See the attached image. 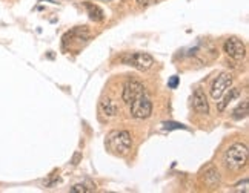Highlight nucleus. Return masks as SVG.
Masks as SVG:
<instances>
[{
    "label": "nucleus",
    "instance_id": "11",
    "mask_svg": "<svg viewBox=\"0 0 249 193\" xmlns=\"http://www.w3.org/2000/svg\"><path fill=\"white\" fill-rule=\"evenodd\" d=\"M86 11H88V16L92 18L94 22H102L103 20V11L97 6V5H92V3H86Z\"/></svg>",
    "mask_w": 249,
    "mask_h": 193
},
{
    "label": "nucleus",
    "instance_id": "8",
    "mask_svg": "<svg viewBox=\"0 0 249 193\" xmlns=\"http://www.w3.org/2000/svg\"><path fill=\"white\" fill-rule=\"evenodd\" d=\"M193 108L197 113L200 115H206L209 112V104H208V98L202 89H196L194 95H193Z\"/></svg>",
    "mask_w": 249,
    "mask_h": 193
},
{
    "label": "nucleus",
    "instance_id": "6",
    "mask_svg": "<svg viewBox=\"0 0 249 193\" xmlns=\"http://www.w3.org/2000/svg\"><path fill=\"white\" fill-rule=\"evenodd\" d=\"M232 84V75L228 74V72H223L220 74L215 81L213 83V88H211V96H213L214 100H220L223 96V94L231 88Z\"/></svg>",
    "mask_w": 249,
    "mask_h": 193
},
{
    "label": "nucleus",
    "instance_id": "2",
    "mask_svg": "<svg viewBox=\"0 0 249 193\" xmlns=\"http://www.w3.org/2000/svg\"><path fill=\"white\" fill-rule=\"evenodd\" d=\"M132 146V140L128 130H120L112 133L108 140V147L116 153V155H124Z\"/></svg>",
    "mask_w": 249,
    "mask_h": 193
},
{
    "label": "nucleus",
    "instance_id": "10",
    "mask_svg": "<svg viewBox=\"0 0 249 193\" xmlns=\"http://www.w3.org/2000/svg\"><path fill=\"white\" fill-rule=\"evenodd\" d=\"M240 96V89H237V88H232V89H229V92L226 94V96L218 103V111L220 112H223L225 109H226V106L231 103L232 100H235V98H238Z\"/></svg>",
    "mask_w": 249,
    "mask_h": 193
},
{
    "label": "nucleus",
    "instance_id": "13",
    "mask_svg": "<svg viewBox=\"0 0 249 193\" xmlns=\"http://www.w3.org/2000/svg\"><path fill=\"white\" fill-rule=\"evenodd\" d=\"M248 113H249V111H248V101H243L232 112V117H234V120H242V118H246L248 117Z\"/></svg>",
    "mask_w": 249,
    "mask_h": 193
},
{
    "label": "nucleus",
    "instance_id": "3",
    "mask_svg": "<svg viewBox=\"0 0 249 193\" xmlns=\"http://www.w3.org/2000/svg\"><path fill=\"white\" fill-rule=\"evenodd\" d=\"M129 106H131V115L136 120H145L151 117L152 104L145 94H140L139 96H136V98L129 103Z\"/></svg>",
    "mask_w": 249,
    "mask_h": 193
},
{
    "label": "nucleus",
    "instance_id": "4",
    "mask_svg": "<svg viewBox=\"0 0 249 193\" xmlns=\"http://www.w3.org/2000/svg\"><path fill=\"white\" fill-rule=\"evenodd\" d=\"M123 62L136 67L139 71H148L149 67L154 64V59L149 55V54H145V52H134V54H129L126 57H123Z\"/></svg>",
    "mask_w": 249,
    "mask_h": 193
},
{
    "label": "nucleus",
    "instance_id": "12",
    "mask_svg": "<svg viewBox=\"0 0 249 193\" xmlns=\"http://www.w3.org/2000/svg\"><path fill=\"white\" fill-rule=\"evenodd\" d=\"M218 181H220V173L214 167H211L208 172H205V182L208 186H215L218 184Z\"/></svg>",
    "mask_w": 249,
    "mask_h": 193
},
{
    "label": "nucleus",
    "instance_id": "9",
    "mask_svg": "<svg viewBox=\"0 0 249 193\" xmlns=\"http://www.w3.org/2000/svg\"><path fill=\"white\" fill-rule=\"evenodd\" d=\"M100 108H102L103 113L107 115V117H116V115L119 113V106H117L116 103H114L111 98H105V100H102Z\"/></svg>",
    "mask_w": 249,
    "mask_h": 193
},
{
    "label": "nucleus",
    "instance_id": "16",
    "mask_svg": "<svg viewBox=\"0 0 249 193\" xmlns=\"http://www.w3.org/2000/svg\"><path fill=\"white\" fill-rule=\"evenodd\" d=\"M137 2L140 3V5H149L152 0H137Z\"/></svg>",
    "mask_w": 249,
    "mask_h": 193
},
{
    "label": "nucleus",
    "instance_id": "14",
    "mask_svg": "<svg viewBox=\"0 0 249 193\" xmlns=\"http://www.w3.org/2000/svg\"><path fill=\"white\" fill-rule=\"evenodd\" d=\"M92 189H88L85 184H75V186H72L71 187V192L72 193H88V192H91Z\"/></svg>",
    "mask_w": 249,
    "mask_h": 193
},
{
    "label": "nucleus",
    "instance_id": "7",
    "mask_svg": "<svg viewBox=\"0 0 249 193\" xmlns=\"http://www.w3.org/2000/svg\"><path fill=\"white\" fill-rule=\"evenodd\" d=\"M140 94H145V88H143V84L139 83V81H136V80H129L126 84H124V88H123L122 98H123L124 103L129 104Z\"/></svg>",
    "mask_w": 249,
    "mask_h": 193
},
{
    "label": "nucleus",
    "instance_id": "1",
    "mask_svg": "<svg viewBox=\"0 0 249 193\" xmlns=\"http://www.w3.org/2000/svg\"><path fill=\"white\" fill-rule=\"evenodd\" d=\"M248 157H249V152H248V147L245 146V144L235 143L225 152L223 160H225L226 167L232 169V170H238V169L246 166Z\"/></svg>",
    "mask_w": 249,
    "mask_h": 193
},
{
    "label": "nucleus",
    "instance_id": "5",
    "mask_svg": "<svg viewBox=\"0 0 249 193\" xmlns=\"http://www.w3.org/2000/svg\"><path fill=\"white\" fill-rule=\"evenodd\" d=\"M223 49L234 60H243L246 55V46L240 38H237V37L228 38L223 45Z\"/></svg>",
    "mask_w": 249,
    "mask_h": 193
},
{
    "label": "nucleus",
    "instance_id": "15",
    "mask_svg": "<svg viewBox=\"0 0 249 193\" xmlns=\"http://www.w3.org/2000/svg\"><path fill=\"white\" fill-rule=\"evenodd\" d=\"M177 83H178V79H177V77H172V80L169 81V86H171V88H176Z\"/></svg>",
    "mask_w": 249,
    "mask_h": 193
}]
</instances>
